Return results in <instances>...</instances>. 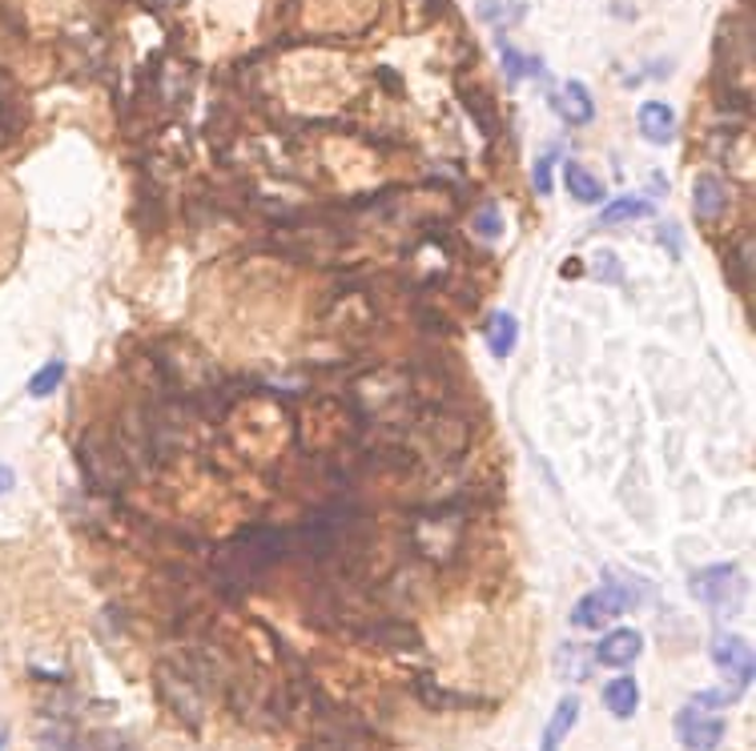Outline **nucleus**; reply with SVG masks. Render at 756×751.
<instances>
[{"label":"nucleus","mask_w":756,"mask_h":751,"mask_svg":"<svg viewBox=\"0 0 756 751\" xmlns=\"http://www.w3.org/2000/svg\"><path fill=\"white\" fill-rule=\"evenodd\" d=\"M628 606H636V591L624 583H608L599 591H587L580 603L571 606V627L580 631H599L604 623H611L616 615H624Z\"/></svg>","instance_id":"obj_1"},{"label":"nucleus","mask_w":756,"mask_h":751,"mask_svg":"<svg viewBox=\"0 0 756 751\" xmlns=\"http://www.w3.org/2000/svg\"><path fill=\"white\" fill-rule=\"evenodd\" d=\"M672 731H677L684 751H717L720 739H724V719L712 712H704V708H696V703H689V708H680L677 712Z\"/></svg>","instance_id":"obj_2"},{"label":"nucleus","mask_w":756,"mask_h":751,"mask_svg":"<svg viewBox=\"0 0 756 751\" xmlns=\"http://www.w3.org/2000/svg\"><path fill=\"white\" fill-rule=\"evenodd\" d=\"M712 663L736 684V691H744V687L753 684L756 660H753V647L744 643L741 635H717L712 639Z\"/></svg>","instance_id":"obj_3"},{"label":"nucleus","mask_w":756,"mask_h":751,"mask_svg":"<svg viewBox=\"0 0 756 751\" xmlns=\"http://www.w3.org/2000/svg\"><path fill=\"white\" fill-rule=\"evenodd\" d=\"M741 587V575L732 563H717V567H704L689 579V591L701 599L704 606H724L732 599V591Z\"/></svg>","instance_id":"obj_4"},{"label":"nucleus","mask_w":756,"mask_h":751,"mask_svg":"<svg viewBox=\"0 0 756 751\" xmlns=\"http://www.w3.org/2000/svg\"><path fill=\"white\" fill-rule=\"evenodd\" d=\"M640 651H644V635L632 631V627H616V631H608L596 643L592 660L599 667H632L640 660Z\"/></svg>","instance_id":"obj_5"},{"label":"nucleus","mask_w":756,"mask_h":751,"mask_svg":"<svg viewBox=\"0 0 756 751\" xmlns=\"http://www.w3.org/2000/svg\"><path fill=\"white\" fill-rule=\"evenodd\" d=\"M636 125L652 146H668V141L677 137V113L664 105V101H644V105H640Z\"/></svg>","instance_id":"obj_6"},{"label":"nucleus","mask_w":756,"mask_h":751,"mask_svg":"<svg viewBox=\"0 0 756 751\" xmlns=\"http://www.w3.org/2000/svg\"><path fill=\"white\" fill-rule=\"evenodd\" d=\"M692 205H696V213H701L704 222H717L720 213L729 210V189H724V182H720L717 173L696 177V185H692Z\"/></svg>","instance_id":"obj_7"},{"label":"nucleus","mask_w":756,"mask_h":751,"mask_svg":"<svg viewBox=\"0 0 756 751\" xmlns=\"http://www.w3.org/2000/svg\"><path fill=\"white\" fill-rule=\"evenodd\" d=\"M575 719H580V696H563L556 703V712H551V719H547L544 739H540V751L563 748V739H568V731L575 727Z\"/></svg>","instance_id":"obj_8"},{"label":"nucleus","mask_w":756,"mask_h":751,"mask_svg":"<svg viewBox=\"0 0 756 751\" xmlns=\"http://www.w3.org/2000/svg\"><path fill=\"white\" fill-rule=\"evenodd\" d=\"M556 109L571 121V125H592V117H596V101H592V92H587L584 80H568L556 97Z\"/></svg>","instance_id":"obj_9"},{"label":"nucleus","mask_w":756,"mask_h":751,"mask_svg":"<svg viewBox=\"0 0 756 751\" xmlns=\"http://www.w3.org/2000/svg\"><path fill=\"white\" fill-rule=\"evenodd\" d=\"M604 708H608L616 719H632L640 708V687L632 675H620V679H611L608 687H604Z\"/></svg>","instance_id":"obj_10"},{"label":"nucleus","mask_w":756,"mask_h":751,"mask_svg":"<svg viewBox=\"0 0 756 751\" xmlns=\"http://www.w3.org/2000/svg\"><path fill=\"white\" fill-rule=\"evenodd\" d=\"M519 342V322L507 310H499V314H492V322H487V350H492L495 358H511V350H516Z\"/></svg>","instance_id":"obj_11"},{"label":"nucleus","mask_w":756,"mask_h":751,"mask_svg":"<svg viewBox=\"0 0 756 751\" xmlns=\"http://www.w3.org/2000/svg\"><path fill=\"white\" fill-rule=\"evenodd\" d=\"M563 185H568V193L580 201V205H592V201H599V193H604V185H599L584 165H575V161L563 165Z\"/></svg>","instance_id":"obj_12"},{"label":"nucleus","mask_w":756,"mask_h":751,"mask_svg":"<svg viewBox=\"0 0 756 751\" xmlns=\"http://www.w3.org/2000/svg\"><path fill=\"white\" fill-rule=\"evenodd\" d=\"M414 691H419V699H423L426 708H471V703H475V699L451 696V691L435 687L431 684V675H419V679H414Z\"/></svg>","instance_id":"obj_13"},{"label":"nucleus","mask_w":756,"mask_h":751,"mask_svg":"<svg viewBox=\"0 0 756 751\" xmlns=\"http://www.w3.org/2000/svg\"><path fill=\"white\" fill-rule=\"evenodd\" d=\"M61 383H65V362H61V358H53V362H45V366H40L33 378H28V395H33V398H49Z\"/></svg>","instance_id":"obj_14"},{"label":"nucleus","mask_w":756,"mask_h":751,"mask_svg":"<svg viewBox=\"0 0 756 751\" xmlns=\"http://www.w3.org/2000/svg\"><path fill=\"white\" fill-rule=\"evenodd\" d=\"M644 213H652V205L644 198H620V201H611L608 210L599 213V225H624V222H636V217H644Z\"/></svg>","instance_id":"obj_15"},{"label":"nucleus","mask_w":756,"mask_h":751,"mask_svg":"<svg viewBox=\"0 0 756 751\" xmlns=\"http://www.w3.org/2000/svg\"><path fill=\"white\" fill-rule=\"evenodd\" d=\"M499 57H504V68H507V80H511V85H519L528 73H540V68H544L535 57H519L511 45H504V40H499Z\"/></svg>","instance_id":"obj_16"},{"label":"nucleus","mask_w":756,"mask_h":751,"mask_svg":"<svg viewBox=\"0 0 756 751\" xmlns=\"http://www.w3.org/2000/svg\"><path fill=\"white\" fill-rule=\"evenodd\" d=\"M69 751H137L125 736H113V731H94L85 739H73Z\"/></svg>","instance_id":"obj_17"},{"label":"nucleus","mask_w":756,"mask_h":751,"mask_svg":"<svg viewBox=\"0 0 756 751\" xmlns=\"http://www.w3.org/2000/svg\"><path fill=\"white\" fill-rule=\"evenodd\" d=\"M729 253H732V262H736V270H732V281H736L741 290H748V277H753V241L741 238Z\"/></svg>","instance_id":"obj_18"},{"label":"nucleus","mask_w":756,"mask_h":751,"mask_svg":"<svg viewBox=\"0 0 756 751\" xmlns=\"http://www.w3.org/2000/svg\"><path fill=\"white\" fill-rule=\"evenodd\" d=\"M596 277L599 281H608V286H624V265H620V258H616V253H599Z\"/></svg>","instance_id":"obj_19"},{"label":"nucleus","mask_w":756,"mask_h":751,"mask_svg":"<svg viewBox=\"0 0 756 751\" xmlns=\"http://www.w3.org/2000/svg\"><path fill=\"white\" fill-rule=\"evenodd\" d=\"M9 92H13V77L0 68V133H13L16 121H13V101H9Z\"/></svg>","instance_id":"obj_20"},{"label":"nucleus","mask_w":756,"mask_h":751,"mask_svg":"<svg viewBox=\"0 0 756 751\" xmlns=\"http://www.w3.org/2000/svg\"><path fill=\"white\" fill-rule=\"evenodd\" d=\"M692 703L704 708V712H712V708H729V703H736V691H701Z\"/></svg>","instance_id":"obj_21"},{"label":"nucleus","mask_w":756,"mask_h":751,"mask_svg":"<svg viewBox=\"0 0 756 751\" xmlns=\"http://www.w3.org/2000/svg\"><path fill=\"white\" fill-rule=\"evenodd\" d=\"M551 161H556V153H544L540 165H535V193H540V198L551 193Z\"/></svg>","instance_id":"obj_22"},{"label":"nucleus","mask_w":756,"mask_h":751,"mask_svg":"<svg viewBox=\"0 0 756 751\" xmlns=\"http://www.w3.org/2000/svg\"><path fill=\"white\" fill-rule=\"evenodd\" d=\"M475 229L483 234V238H499V229H504V222H499V213H495L492 205H487V210H479Z\"/></svg>","instance_id":"obj_23"},{"label":"nucleus","mask_w":756,"mask_h":751,"mask_svg":"<svg viewBox=\"0 0 756 751\" xmlns=\"http://www.w3.org/2000/svg\"><path fill=\"white\" fill-rule=\"evenodd\" d=\"M664 238H668V250H672V253L680 258V234H677V225H664V229H660V241H664Z\"/></svg>","instance_id":"obj_24"},{"label":"nucleus","mask_w":756,"mask_h":751,"mask_svg":"<svg viewBox=\"0 0 756 751\" xmlns=\"http://www.w3.org/2000/svg\"><path fill=\"white\" fill-rule=\"evenodd\" d=\"M13 471H9V466H0V495H9V490H13Z\"/></svg>","instance_id":"obj_25"},{"label":"nucleus","mask_w":756,"mask_h":751,"mask_svg":"<svg viewBox=\"0 0 756 751\" xmlns=\"http://www.w3.org/2000/svg\"><path fill=\"white\" fill-rule=\"evenodd\" d=\"M4 743H9V727L0 724V751H4Z\"/></svg>","instance_id":"obj_26"}]
</instances>
